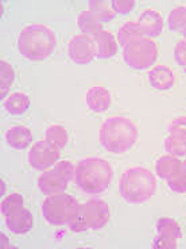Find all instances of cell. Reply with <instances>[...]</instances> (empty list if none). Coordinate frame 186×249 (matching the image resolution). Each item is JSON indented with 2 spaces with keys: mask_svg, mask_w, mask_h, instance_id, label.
I'll return each instance as SVG.
<instances>
[{
  "mask_svg": "<svg viewBox=\"0 0 186 249\" xmlns=\"http://www.w3.org/2000/svg\"><path fill=\"white\" fill-rule=\"evenodd\" d=\"M156 191V178L146 167L134 165L124 171L119 180V193L127 203L140 205L150 200Z\"/></svg>",
  "mask_w": 186,
  "mask_h": 249,
  "instance_id": "4",
  "label": "cell"
},
{
  "mask_svg": "<svg viewBox=\"0 0 186 249\" xmlns=\"http://www.w3.org/2000/svg\"><path fill=\"white\" fill-rule=\"evenodd\" d=\"M0 210L8 231L14 234L23 236L32 229L34 217L30 210L25 207V199L20 194L14 193L6 196L1 200Z\"/></svg>",
  "mask_w": 186,
  "mask_h": 249,
  "instance_id": "6",
  "label": "cell"
},
{
  "mask_svg": "<svg viewBox=\"0 0 186 249\" xmlns=\"http://www.w3.org/2000/svg\"><path fill=\"white\" fill-rule=\"evenodd\" d=\"M184 38H185V39H186V30L184 31Z\"/></svg>",
  "mask_w": 186,
  "mask_h": 249,
  "instance_id": "34",
  "label": "cell"
},
{
  "mask_svg": "<svg viewBox=\"0 0 186 249\" xmlns=\"http://www.w3.org/2000/svg\"><path fill=\"white\" fill-rule=\"evenodd\" d=\"M168 133L186 138V117H180L170 121L168 124Z\"/></svg>",
  "mask_w": 186,
  "mask_h": 249,
  "instance_id": "28",
  "label": "cell"
},
{
  "mask_svg": "<svg viewBox=\"0 0 186 249\" xmlns=\"http://www.w3.org/2000/svg\"><path fill=\"white\" fill-rule=\"evenodd\" d=\"M94 42L97 48V58L104 60V58H111L118 53V39L108 30H100L94 36Z\"/></svg>",
  "mask_w": 186,
  "mask_h": 249,
  "instance_id": "16",
  "label": "cell"
},
{
  "mask_svg": "<svg viewBox=\"0 0 186 249\" xmlns=\"http://www.w3.org/2000/svg\"><path fill=\"white\" fill-rule=\"evenodd\" d=\"M150 86L158 91L171 89L177 81V75L168 65H155L149 72Z\"/></svg>",
  "mask_w": 186,
  "mask_h": 249,
  "instance_id": "15",
  "label": "cell"
},
{
  "mask_svg": "<svg viewBox=\"0 0 186 249\" xmlns=\"http://www.w3.org/2000/svg\"><path fill=\"white\" fill-rule=\"evenodd\" d=\"M32 141V134L26 126H13L6 131V142L13 149H26Z\"/></svg>",
  "mask_w": 186,
  "mask_h": 249,
  "instance_id": "17",
  "label": "cell"
},
{
  "mask_svg": "<svg viewBox=\"0 0 186 249\" xmlns=\"http://www.w3.org/2000/svg\"><path fill=\"white\" fill-rule=\"evenodd\" d=\"M168 27L170 31L186 30V6L180 4L169 13Z\"/></svg>",
  "mask_w": 186,
  "mask_h": 249,
  "instance_id": "25",
  "label": "cell"
},
{
  "mask_svg": "<svg viewBox=\"0 0 186 249\" xmlns=\"http://www.w3.org/2000/svg\"><path fill=\"white\" fill-rule=\"evenodd\" d=\"M58 157H60V149L44 138L31 146L27 155V160L34 169L46 171L50 167L56 165Z\"/></svg>",
  "mask_w": 186,
  "mask_h": 249,
  "instance_id": "10",
  "label": "cell"
},
{
  "mask_svg": "<svg viewBox=\"0 0 186 249\" xmlns=\"http://www.w3.org/2000/svg\"><path fill=\"white\" fill-rule=\"evenodd\" d=\"M3 107L11 115H20L30 107V99L23 92H13L7 96L6 100H3Z\"/></svg>",
  "mask_w": 186,
  "mask_h": 249,
  "instance_id": "20",
  "label": "cell"
},
{
  "mask_svg": "<svg viewBox=\"0 0 186 249\" xmlns=\"http://www.w3.org/2000/svg\"><path fill=\"white\" fill-rule=\"evenodd\" d=\"M4 193H6V190H4V184L1 183V195H3Z\"/></svg>",
  "mask_w": 186,
  "mask_h": 249,
  "instance_id": "33",
  "label": "cell"
},
{
  "mask_svg": "<svg viewBox=\"0 0 186 249\" xmlns=\"http://www.w3.org/2000/svg\"><path fill=\"white\" fill-rule=\"evenodd\" d=\"M158 58V46L154 39L143 37L123 48V60L125 64L137 71L151 68Z\"/></svg>",
  "mask_w": 186,
  "mask_h": 249,
  "instance_id": "8",
  "label": "cell"
},
{
  "mask_svg": "<svg viewBox=\"0 0 186 249\" xmlns=\"http://www.w3.org/2000/svg\"><path fill=\"white\" fill-rule=\"evenodd\" d=\"M138 23H139V27L143 33V37L151 38V39L161 36L163 27H165L163 17L159 11H156L154 8L143 10L139 15Z\"/></svg>",
  "mask_w": 186,
  "mask_h": 249,
  "instance_id": "12",
  "label": "cell"
},
{
  "mask_svg": "<svg viewBox=\"0 0 186 249\" xmlns=\"http://www.w3.org/2000/svg\"><path fill=\"white\" fill-rule=\"evenodd\" d=\"M169 188L177 194H185L186 193V174L184 172V169H178L175 174H173L168 180Z\"/></svg>",
  "mask_w": 186,
  "mask_h": 249,
  "instance_id": "27",
  "label": "cell"
},
{
  "mask_svg": "<svg viewBox=\"0 0 186 249\" xmlns=\"http://www.w3.org/2000/svg\"><path fill=\"white\" fill-rule=\"evenodd\" d=\"M88 108L93 112H104L112 106L111 92L103 86H93L87 91L85 96Z\"/></svg>",
  "mask_w": 186,
  "mask_h": 249,
  "instance_id": "14",
  "label": "cell"
},
{
  "mask_svg": "<svg viewBox=\"0 0 186 249\" xmlns=\"http://www.w3.org/2000/svg\"><path fill=\"white\" fill-rule=\"evenodd\" d=\"M113 179V168L101 157H85L76 165L75 183L82 193L96 195L106 191Z\"/></svg>",
  "mask_w": 186,
  "mask_h": 249,
  "instance_id": "3",
  "label": "cell"
},
{
  "mask_svg": "<svg viewBox=\"0 0 186 249\" xmlns=\"http://www.w3.org/2000/svg\"><path fill=\"white\" fill-rule=\"evenodd\" d=\"M45 140H47L51 145L61 150L66 146L69 141L68 130L61 124H50L45 131Z\"/></svg>",
  "mask_w": 186,
  "mask_h": 249,
  "instance_id": "22",
  "label": "cell"
},
{
  "mask_svg": "<svg viewBox=\"0 0 186 249\" xmlns=\"http://www.w3.org/2000/svg\"><path fill=\"white\" fill-rule=\"evenodd\" d=\"M156 236L151 247L156 249H175L178 247L182 231L180 224L173 218H159L155 225Z\"/></svg>",
  "mask_w": 186,
  "mask_h": 249,
  "instance_id": "9",
  "label": "cell"
},
{
  "mask_svg": "<svg viewBox=\"0 0 186 249\" xmlns=\"http://www.w3.org/2000/svg\"><path fill=\"white\" fill-rule=\"evenodd\" d=\"M80 203L76 200L75 196L69 194L60 193L49 195L42 202L41 212L46 222L54 226H65L75 219L78 212Z\"/></svg>",
  "mask_w": 186,
  "mask_h": 249,
  "instance_id": "7",
  "label": "cell"
},
{
  "mask_svg": "<svg viewBox=\"0 0 186 249\" xmlns=\"http://www.w3.org/2000/svg\"><path fill=\"white\" fill-rule=\"evenodd\" d=\"M181 168H182V160L177 156L163 155L155 162V172L165 181Z\"/></svg>",
  "mask_w": 186,
  "mask_h": 249,
  "instance_id": "18",
  "label": "cell"
},
{
  "mask_svg": "<svg viewBox=\"0 0 186 249\" xmlns=\"http://www.w3.org/2000/svg\"><path fill=\"white\" fill-rule=\"evenodd\" d=\"M182 169H184V172L186 174V157H185V160L182 161Z\"/></svg>",
  "mask_w": 186,
  "mask_h": 249,
  "instance_id": "32",
  "label": "cell"
},
{
  "mask_svg": "<svg viewBox=\"0 0 186 249\" xmlns=\"http://www.w3.org/2000/svg\"><path fill=\"white\" fill-rule=\"evenodd\" d=\"M77 25L80 27V30L82 31V34L92 36V37H94L100 30H103L101 29V22L89 10L81 11L78 18H77Z\"/></svg>",
  "mask_w": 186,
  "mask_h": 249,
  "instance_id": "21",
  "label": "cell"
},
{
  "mask_svg": "<svg viewBox=\"0 0 186 249\" xmlns=\"http://www.w3.org/2000/svg\"><path fill=\"white\" fill-rule=\"evenodd\" d=\"M88 6H89L88 10L92 11L101 23L103 22H111L116 17V13L112 10L111 4L107 3V1H103V0L101 1H99V0H92V1L88 3Z\"/></svg>",
  "mask_w": 186,
  "mask_h": 249,
  "instance_id": "24",
  "label": "cell"
},
{
  "mask_svg": "<svg viewBox=\"0 0 186 249\" xmlns=\"http://www.w3.org/2000/svg\"><path fill=\"white\" fill-rule=\"evenodd\" d=\"M135 6H137V3L134 0H113L111 1L112 10L116 14H122V15L130 14L135 8Z\"/></svg>",
  "mask_w": 186,
  "mask_h": 249,
  "instance_id": "30",
  "label": "cell"
},
{
  "mask_svg": "<svg viewBox=\"0 0 186 249\" xmlns=\"http://www.w3.org/2000/svg\"><path fill=\"white\" fill-rule=\"evenodd\" d=\"M68 56L75 64H89L97 57V48L92 36L77 34L68 44Z\"/></svg>",
  "mask_w": 186,
  "mask_h": 249,
  "instance_id": "11",
  "label": "cell"
},
{
  "mask_svg": "<svg viewBox=\"0 0 186 249\" xmlns=\"http://www.w3.org/2000/svg\"><path fill=\"white\" fill-rule=\"evenodd\" d=\"M139 131L135 122L124 115L107 118L100 126L99 141L101 146L113 155L125 153L135 145Z\"/></svg>",
  "mask_w": 186,
  "mask_h": 249,
  "instance_id": "2",
  "label": "cell"
},
{
  "mask_svg": "<svg viewBox=\"0 0 186 249\" xmlns=\"http://www.w3.org/2000/svg\"><path fill=\"white\" fill-rule=\"evenodd\" d=\"M15 79V72H14L13 65L7 60L0 61V99L6 100L7 95L10 92V87Z\"/></svg>",
  "mask_w": 186,
  "mask_h": 249,
  "instance_id": "23",
  "label": "cell"
},
{
  "mask_svg": "<svg viewBox=\"0 0 186 249\" xmlns=\"http://www.w3.org/2000/svg\"><path fill=\"white\" fill-rule=\"evenodd\" d=\"M140 38H143V33L139 27V23L135 20H128L123 23L116 33V39H118V44L122 46V49Z\"/></svg>",
  "mask_w": 186,
  "mask_h": 249,
  "instance_id": "19",
  "label": "cell"
},
{
  "mask_svg": "<svg viewBox=\"0 0 186 249\" xmlns=\"http://www.w3.org/2000/svg\"><path fill=\"white\" fill-rule=\"evenodd\" d=\"M109 218L111 210L106 200L92 198L80 205L75 219L68 226L75 233H82L88 229L99 231L108 224Z\"/></svg>",
  "mask_w": 186,
  "mask_h": 249,
  "instance_id": "5",
  "label": "cell"
},
{
  "mask_svg": "<svg viewBox=\"0 0 186 249\" xmlns=\"http://www.w3.org/2000/svg\"><path fill=\"white\" fill-rule=\"evenodd\" d=\"M174 58L181 67L186 68V39H181L174 45Z\"/></svg>",
  "mask_w": 186,
  "mask_h": 249,
  "instance_id": "31",
  "label": "cell"
},
{
  "mask_svg": "<svg viewBox=\"0 0 186 249\" xmlns=\"http://www.w3.org/2000/svg\"><path fill=\"white\" fill-rule=\"evenodd\" d=\"M54 169H57L60 174L66 179V180L70 183L72 180H75V174H76V167L72 164L70 161H66V160H63V161H58L54 165Z\"/></svg>",
  "mask_w": 186,
  "mask_h": 249,
  "instance_id": "29",
  "label": "cell"
},
{
  "mask_svg": "<svg viewBox=\"0 0 186 249\" xmlns=\"http://www.w3.org/2000/svg\"><path fill=\"white\" fill-rule=\"evenodd\" d=\"M56 46V31L44 23H31L19 33V53L29 61H44L49 58L54 53Z\"/></svg>",
  "mask_w": 186,
  "mask_h": 249,
  "instance_id": "1",
  "label": "cell"
},
{
  "mask_svg": "<svg viewBox=\"0 0 186 249\" xmlns=\"http://www.w3.org/2000/svg\"><path fill=\"white\" fill-rule=\"evenodd\" d=\"M163 146H165V150L168 152V155L177 156V157L186 156V138L169 134L168 137L165 138Z\"/></svg>",
  "mask_w": 186,
  "mask_h": 249,
  "instance_id": "26",
  "label": "cell"
},
{
  "mask_svg": "<svg viewBox=\"0 0 186 249\" xmlns=\"http://www.w3.org/2000/svg\"><path fill=\"white\" fill-rule=\"evenodd\" d=\"M68 184L69 181L57 169H51V171L46 169L38 178V187L46 195L63 193Z\"/></svg>",
  "mask_w": 186,
  "mask_h": 249,
  "instance_id": "13",
  "label": "cell"
}]
</instances>
